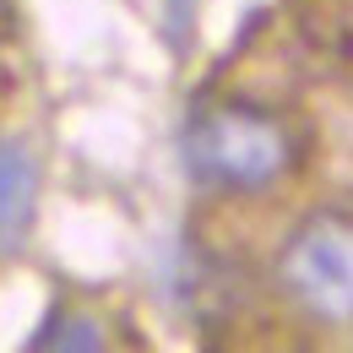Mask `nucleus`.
<instances>
[{
    "label": "nucleus",
    "instance_id": "1",
    "mask_svg": "<svg viewBox=\"0 0 353 353\" xmlns=\"http://www.w3.org/2000/svg\"><path fill=\"white\" fill-rule=\"evenodd\" d=\"M299 141L283 114L245 98L201 103L179 131V163L190 185L212 196H266L272 185L294 174Z\"/></svg>",
    "mask_w": 353,
    "mask_h": 353
},
{
    "label": "nucleus",
    "instance_id": "2",
    "mask_svg": "<svg viewBox=\"0 0 353 353\" xmlns=\"http://www.w3.org/2000/svg\"><path fill=\"white\" fill-rule=\"evenodd\" d=\"M272 277L315 326H353V212L326 207L299 218L277 245Z\"/></svg>",
    "mask_w": 353,
    "mask_h": 353
},
{
    "label": "nucleus",
    "instance_id": "3",
    "mask_svg": "<svg viewBox=\"0 0 353 353\" xmlns=\"http://www.w3.org/2000/svg\"><path fill=\"white\" fill-rule=\"evenodd\" d=\"M39 158L28 152V141L17 136H0V245L22 239L33 218H39Z\"/></svg>",
    "mask_w": 353,
    "mask_h": 353
},
{
    "label": "nucleus",
    "instance_id": "4",
    "mask_svg": "<svg viewBox=\"0 0 353 353\" xmlns=\"http://www.w3.org/2000/svg\"><path fill=\"white\" fill-rule=\"evenodd\" d=\"M33 348H103V326L92 315H60L49 337H33Z\"/></svg>",
    "mask_w": 353,
    "mask_h": 353
}]
</instances>
